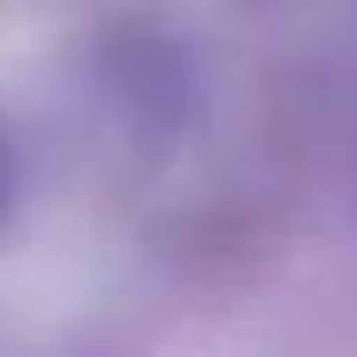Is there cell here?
<instances>
[{
  "instance_id": "1",
  "label": "cell",
  "mask_w": 357,
  "mask_h": 357,
  "mask_svg": "<svg viewBox=\"0 0 357 357\" xmlns=\"http://www.w3.org/2000/svg\"><path fill=\"white\" fill-rule=\"evenodd\" d=\"M0 207H6V144H0Z\"/></svg>"
}]
</instances>
